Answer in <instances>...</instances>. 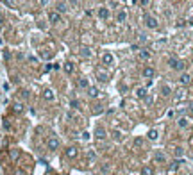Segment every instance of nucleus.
I'll list each match as a JSON object with an SVG mask.
<instances>
[{
  "label": "nucleus",
  "instance_id": "1",
  "mask_svg": "<svg viewBox=\"0 0 193 175\" xmlns=\"http://www.w3.org/2000/svg\"><path fill=\"white\" fill-rule=\"evenodd\" d=\"M170 66L174 68V70H177V71H182L184 70V63H182V61H179V59H175V57H170Z\"/></svg>",
  "mask_w": 193,
  "mask_h": 175
},
{
  "label": "nucleus",
  "instance_id": "2",
  "mask_svg": "<svg viewBox=\"0 0 193 175\" xmlns=\"http://www.w3.org/2000/svg\"><path fill=\"white\" fill-rule=\"evenodd\" d=\"M59 145H61V143H59V139H57L56 136H50V138L47 139V147H48V150H57Z\"/></svg>",
  "mask_w": 193,
  "mask_h": 175
},
{
  "label": "nucleus",
  "instance_id": "3",
  "mask_svg": "<svg viewBox=\"0 0 193 175\" xmlns=\"http://www.w3.org/2000/svg\"><path fill=\"white\" fill-rule=\"evenodd\" d=\"M145 25H147L148 29H157V27H159L157 20H156L154 16H150V14H147V16H145Z\"/></svg>",
  "mask_w": 193,
  "mask_h": 175
},
{
  "label": "nucleus",
  "instance_id": "4",
  "mask_svg": "<svg viewBox=\"0 0 193 175\" xmlns=\"http://www.w3.org/2000/svg\"><path fill=\"white\" fill-rule=\"evenodd\" d=\"M95 73H96V77H99L100 82H107V80H109V73H107L105 70H102V68H96Z\"/></svg>",
  "mask_w": 193,
  "mask_h": 175
},
{
  "label": "nucleus",
  "instance_id": "5",
  "mask_svg": "<svg viewBox=\"0 0 193 175\" xmlns=\"http://www.w3.org/2000/svg\"><path fill=\"white\" fill-rule=\"evenodd\" d=\"M102 63H104V66H111V65H114V56L109 54V52H105V54L102 56Z\"/></svg>",
  "mask_w": 193,
  "mask_h": 175
},
{
  "label": "nucleus",
  "instance_id": "6",
  "mask_svg": "<svg viewBox=\"0 0 193 175\" xmlns=\"http://www.w3.org/2000/svg\"><path fill=\"white\" fill-rule=\"evenodd\" d=\"M77 148H75V147H68L66 150H64V157H66V159H75V157H77Z\"/></svg>",
  "mask_w": 193,
  "mask_h": 175
},
{
  "label": "nucleus",
  "instance_id": "7",
  "mask_svg": "<svg viewBox=\"0 0 193 175\" xmlns=\"http://www.w3.org/2000/svg\"><path fill=\"white\" fill-rule=\"evenodd\" d=\"M95 138L96 139H105V129L104 127H95Z\"/></svg>",
  "mask_w": 193,
  "mask_h": 175
},
{
  "label": "nucleus",
  "instance_id": "8",
  "mask_svg": "<svg viewBox=\"0 0 193 175\" xmlns=\"http://www.w3.org/2000/svg\"><path fill=\"white\" fill-rule=\"evenodd\" d=\"M154 161H157V163H166V154L161 152V150L154 152Z\"/></svg>",
  "mask_w": 193,
  "mask_h": 175
},
{
  "label": "nucleus",
  "instance_id": "9",
  "mask_svg": "<svg viewBox=\"0 0 193 175\" xmlns=\"http://www.w3.org/2000/svg\"><path fill=\"white\" fill-rule=\"evenodd\" d=\"M99 16H100L102 20H109V16H111L109 9H107V7H100V9H99Z\"/></svg>",
  "mask_w": 193,
  "mask_h": 175
},
{
  "label": "nucleus",
  "instance_id": "10",
  "mask_svg": "<svg viewBox=\"0 0 193 175\" xmlns=\"http://www.w3.org/2000/svg\"><path fill=\"white\" fill-rule=\"evenodd\" d=\"M154 75H156V71H154V68H150V66L143 68V77H145V79H152Z\"/></svg>",
  "mask_w": 193,
  "mask_h": 175
},
{
  "label": "nucleus",
  "instance_id": "11",
  "mask_svg": "<svg viewBox=\"0 0 193 175\" xmlns=\"http://www.w3.org/2000/svg\"><path fill=\"white\" fill-rule=\"evenodd\" d=\"M179 82H181L182 86H188L190 82H191V75H190V73H182L181 79H179Z\"/></svg>",
  "mask_w": 193,
  "mask_h": 175
},
{
  "label": "nucleus",
  "instance_id": "12",
  "mask_svg": "<svg viewBox=\"0 0 193 175\" xmlns=\"http://www.w3.org/2000/svg\"><path fill=\"white\" fill-rule=\"evenodd\" d=\"M141 175H154V166L152 164H145L141 168Z\"/></svg>",
  "mask_w": 193,
  "mask_h": 175
},
{
  "label": "nucleus",
  "instance_id": "13",
  "mask_svg": "<svg viewBox=\"0 0 193 175\" xmlns=\"http://www.w3.org/2000/svg\"><path fill=\"white\" fill-rule=\"evenodd\" d=\"M81 57H84V59H88V57H91V50L88 48V47H81Z\"/></svg>",
  "mask_w": 193,
  "mask_h": 175
},
{
  "label": "nucleus",
  "instance_id": "14",
  "mask_svg": "<svg viewBox=\"0 0 193 175\" xmlns=\"http://www.w3.org/2000/svg\"><path fill=\"white\" fill-rule=\"evenodd\" d=\"M48 18H50V22H52V23H57V22H59V20H61V14H59L57 11H52Z\"/></svg>",
  "mask_w": 193,
  "mask_h": 175
},
{
  "label": "nucleus",
  "instance_id": "15",
  "mask_svg": "<svg viewBox=\"0 0 193 175\" xmlns=\"http://www.w3.org/2000/svg\"><path fill=\"white\" fill-rule=\"evenodd\" d=\"M125 20H127V13H125V11H118V13H116V22L123 23Z\"/></svg>",
  "mask_w": 193,
  "mask_h": 175
},
{
  "label": "nucleus",
  "instance_id": "16",
  "mask_svg": "<svg viewBox=\"0 0 193 175\" xmlns=\"http://www.w3.org/2000/svg\"><path fill=\"white\" fill-rule=\"evenodd\" d=\"M66 9H68V5L64 4V2H57V4H56V11H57V13H64Z\"/></svg>",
  "mask_w": 193,
  "mask_h": 175
},
{
  "label": "nucleus",
  "instance_id": "17",
  "mask_svg": "<svg viewBox=\"0 0 193 175\" xmlns=\"http://www.w3.org/2000/svg\"><path fill=\"white\" fill-rule=\"evenodd\" d=\"M99 93H100V91H99V89H96V88H93V86H90V88H88V95H90L91 98H95V97H99Z\"/></svg>",
  "mask_w": 193,
  "mask_h": 175
},
{
  "label": "nucleus",
  "instance_id": "18",
  "mask_svg": "<svg viewBox=\"0 0 193 175\" xmlns=\"http://www.w3.org/2000/svg\"><path fill=\"white\" fill-rule=\"evenodd\" d=\"M43 98H45V100H54V91L52 89H45V91H43Z\"/></svg>",
  "mask_w": 193,
  "mask_h": 175
},
{
  "label": "nucleus",
  "instance_id": "19",
  "mask_svg": "<svg viewBox=\"0 0 193 175\" xmlns=\"http://www.w3.org/2000/svg\"><path fill=\"white\" fill-rule=\"evenodd\" d=\"M63 70L64 71H66V73H73V63H70V61H68V63H64V66H63Z\"/></svg>",
  "mask_w": 193,
  "mask_h": 175
},
{
  "label": "nucleus",
  "instance_id": "20",
  "mask_svg": "<svg viewBox=\"0 0 193 175\" xmlns=\"http://www.w3.org/2000/svg\"><path fill=\"white\" fill-rule=\"evenodd\" d=\"M136 97H138V98H145V97H147V89H145V88H138V89H136Z\"/></svg>",
  "mask_w": 193,
  "mask_h": 175
},
{
  "label": "nucleus",
  "instance_id": "21",
  "mask_svg": "<svg viewBox=\"0 0 193 175\" xmlns=\"http://www.w3.org/2000/svg\"><path fill=\"white\" fill-rule=\"evenodd\" d=\"M13 111L14 113H21V111H23V104H21V102H14V104H13Z\"/></svg>",
  "mask_w": 193,
  "mask_h": 175
},
{
  "label": "nucleus",
  "instance_id": "22",
  "mask_svg": "<svg viewBox=\"0 0 193 175\" xmlns=\"http://www.w3.org/2000/svg\"><path fill=\"white\" fill-rule=\"evenodd\" d=\"M177 125H179L181 129L188 127V118H184V116H182V118H179V120H177Z\"/></svg>",
  "mask_w": 193,
  "mask_h": 175
},
{
  "label": "nucleus",
  "instance_id": "23",
  "mask_svg": "<svg viewBox=\"0 0 193 175\" xmlns=\"http://www.w3.org/2000/svg\"><path fill=\"white\" fill-rule=\"evenodd\" d=\"M111 134H113V139H114V141H122V139H123V136H122L120 130H113Z\"/></svg>",
  "mask_w": 193,
  "mask_h": 175
},
{
  "label": "nucleus",
  "instance_id": "24",
  "mask_svg": "<svg viewBox=\"0 0 193 175\" xmlns=\"http://www.w3.org/2000/svg\"><path fill=\"white\" fill-rule=\"evenodd\" d=\"M161 93H163L165 97H168V95L172 93V89H170V86H168V84H163V86H161Z\"/></svg>",
  "mask_w": 193,
  "mask_h": 175
},
{
  "label": "nucleus",
  "instance_id": "25",
  "mask_svg": "<svg viewBox=\"0 0 193 175\" xmlns=\"http://www.w3.org/2000/svg\"><path fill=\"white\" fill-rule=\"evenodd\" d=\"M77 86H79V88H90V86H88V79H84V77L79 79V80H77Z\"/></svg>",
  "mask_w": 193,
  "mask_h": 175
},
{
  "label": "nucleus",
  "instance_id": "26",
  "mask_svg": "<svg viewBox=\"0 0 193 175\" xmlns=\"http://www.w3.org/2000/svg\"><path fill=\"white\" fill-rule=\"evenodd\" d=\"M148 139H150V141H156V139H157V130H156V129H152V130L148 132Z\"/></svg>",
  "mask_w": 193,
  "mask_h": 175
},
{
  "label": "nucleus",
  "instance_id": "27",
  "mask_svg": "<svg viewBox=\"0 0 193 175\" xmlns=\"http://www.w3.org/2000/svg\"><path fill=\"white\" fill-rule=\"evenodd\" d=\"M174 154H175L177 157H181L182 154H184V150H182V147H175V148H174Z\"/></svg>",
  "mask_w": 193,
  "mask_h": 175
},
{
  "label": "nucleus",
  "instance_id": "28",
  "mask_svg": "<svg viewBox=\"0 0 193 175\" xmlns=\"http://www.w3.org/2000/svg\"><path fill=\"white\" fill-rule=\"evenodd\" d=\"M18 156H20V152L14 148V150H11V159H13V161H16L18 159Z\"/></svg>",
  "mask_w": 193,
  "mask_h": 175
},
{
  "label": "nucleus",
  "instance_id": "29",
  "mask_svg": "<svg viewBox=\"0 0 193 175\" xmlns=\"http://www.w3.org/2000/svg\"><path fill=\"white\" fill-rule=\"evenodd\" d=\"M139 57H141V59H148V57H150V52H147V50H141V52H139Z\"/></svg>",
  "mask_w": 193,
  "mask_h": 175
},
{
  "label": "nucleus",
  "instance_id": "30",
  "mask_svg": "<svg viewBox=\"0 0 193 175\" xmlns=\"http://www.w3.org/2000/svg\"><path fill=\"white\" fill-rule=\"evenodd\" d=\"M93 113H95V115H100V113H102V106H100V104H96V106L93 107Z\"/></svg>",
  "mask_w": 193,
  "mask_h": 175
},
{
  "label": "nucleus",
  "instance_id": "31",
  "mask_svg": "<svg viewBox=\"0 0 193 175\" xmlns=\"http://www.w3.org/2000/svg\"><path fill=\"white\" fill-rule=\"evenodd\" d=\"M177 166H179V161H174L170 164V172H174V170H177Z\"/></svg>",
  "mask_w": 193,
  "mask_h": 175
},
{
  "label": "nucleus",
  "instance_id": "32",
  "mask_svg": "<svg viewBox=\"0 0 193 175\" xmlns=\"http://www.w3.org/2000/svg\"><path fill=\"white\" fill-rule=\"evenodd\" d=\"M152 102H154V98H152V97H148V95L145 97V104H148V106H150V104H152Z\"/></svg>",
  "mask_w": 193,
  "mask_h": 175
},
{
  "label": "nucleus",
  "instance_id": "33",
  "mask_svg": "<svg viewBox=\"0 0 193 175\" xmlns=\"http://www.w3.org/2000/svg\"><path fill=\"white\" fill-rule=\"evenodd\" d=\"M184 97V91H177V95H175V100H179V98H182Z\"/></svg>",
  "mask_w": 193,
  "mask_h": 175
},
{
  "label": "nucleus",
  "instance_id": "34",
  "mask_svg": "<svg viewBox=\"0 0 193 175\" xmlns=\"http://www.w3.org/2000/svg\"><path fill=\"white\" fill-rule=\"evenodd\" d=\"M16 175H25V173H23V170H16Z\"/></svg>",
  "mask_w": 193,
  "mask_h": 175
},
{
  "label": "nucleus",
  "instance_id": "35",
  "mask_svg": "<svg viewBox=\"0 0 193 175\" xmlns=\"http://www.w3.org/2000/svg\"><path fill=\"white\" fill-rule=\"evenodd\" d=\"M190 25H193V16H191V18H190Z\"/></svg>",
  "mask_w": 193,
  "mask_h": 175
},
{
  "label": "nucleus",
  "instance_id": "36",
  "mask_svg": "<svg viewBox=\"0 0 193 175\" xmlns=\"http://www.w3.org/2000/svg\"><path fill=\"white\" fill-rule=\"evenodd\" d=\"M118 175H125V173H118Z\"/></svg>",
  "mask_w": 193,
  "mask_h": 175
}]
</instances>
